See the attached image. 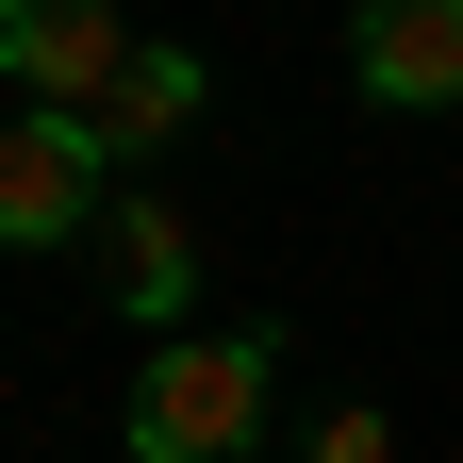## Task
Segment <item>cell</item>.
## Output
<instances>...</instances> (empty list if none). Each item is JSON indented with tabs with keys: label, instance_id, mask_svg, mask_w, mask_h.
Masks as SVG:
<instances>
[{
	"label": "cell",
	"instance_id": "obj_3",
	"mask_svg": "<svg viewBox=\"0 0 463 463\" xmlns=\"http://www.w3.org/2000/svg\"><path fill=\"white\" fill-rule=\"evenodd\" d=\"M99 232V133L83 116H0V249Z\"/></svg>",
	"mask_w": 463,
	"mask_h": 463
},
{
	"label": "cell",
	"instance_id": "obj_1",
	"mask_svg": "<svg viewBox=\"0 0 463 463\" xmlns=\"http://www.w3.org/2000/svg\"><path fill=\"white\" fill-rule=\"evenodd\" d=\"M265 397H281V347H265V331H183V347H149V381H133V463H249V447H265Z\"/></svg>",
	"mask_w": 463,
	"mask_h": 463
},
{
	"label": "cell",
	"instance_id": "obj_6",
	"mask_svg": "<svg viewBox=\"0 0 463 463\" xmlns=\"http://www.w3.org/2000/svg\"><path fill=\"white\" fill-rule=\"evenodd\" d=\"M183 298H199V249H183V215H116V315L183 347Z\"/></svg>",
	"mask_w": 463,
	"mask_h": 463
},
{
	"label": "cell",
	"instance_id": "obj_5",
	"mask_svg": "<svg viewBox=\"0 0 463 463\" xmlns=\"http://www.w3.org/2000/svg\"><path fill=\"white\" fill-rule=\"evenodd\" d=\"M199 99H215L199 50H133V83H116L83 133H99V165H133V149H183V133H199Z\"/></svg>",
	"mask_w": 463,
	"mask_h": 463
},
{
	"label": "cell",
	"instance_id": "obj_2",
	"mask_svg": "<svg viewBox=\"0 0 463 463\" xmlns=\"http://www.w3.org/2000/svg\"><path fill=\"white\" fill-rule=\"evenodd\" d=\"M133 17H99V0H0V67H17V116H99L133 83Z\"/></svg>",
	"mask_w": 463,
	"mask_h": 463
},
{
	"label": "cell",
	"instance_id": "obj_4",
	"mask_svg": "<svg viewBox=\"0 0 463 463\" xmlns=\"http://www.w3.org/2000/svg\"><path fill=\"white\" fill-rule=\"evenodd\" d=\"M347 67H364V99H463V0H381Z\"/></svg>",
	"mask_w": 463,
	"mask_h": 463
},
{
	"label": "cell",
	"instance_id": "obj_7",
	"mask_svg": "<svg viewBox=\"0 0 463 463\" xmlns=\"http://www.w3.org/2000/svg\"><path fill=\"white\" fill-rule=\"evenodd\" d=\"M315 463H397V430L364 414V397H331V414H315Z\"/></svg>",
	"mask_w": 463,
	"mask_h": 463
}]
</instances>
